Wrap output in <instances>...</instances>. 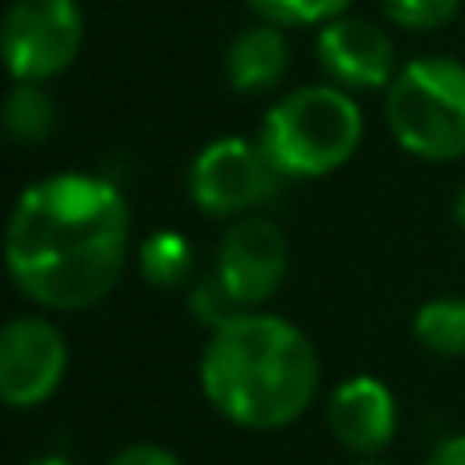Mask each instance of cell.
Here are the masks:
<instances>
[{
  "label": "cell",
  "mask_w": 465,
  "mask_h": 465,
  "mask_svg": "<svg viewBox=\"0 0 465 465\" xmlns=\"http://www.w3.org/2000/svg\"><path fill=\"white\" fill-rule=\"evenodd\" d=\"M131 209L103 176L62 172L29 184L13 204L5 265L13 286L41 311L98 306L127 270Z\"/></svg>",
  "instance_id": "cell-1"
},
{
  "label": "cell",
  "mask_w": 465,
  "mask_h": 465,
  "mask_svg": "<svg viewBox=\"0 0 465 465\" xmlns=\"http://www.w3.org/2000/svg\"><path fill=\"white\" fill-rule=\"evenodd\" d=\"M319 351L290 319L245 311L221 322L201 355V392L229 425L278 433L319 396Z\"/></svg>",
  "instance_id": "cell-2"
},
{
  "label": "cell",
  "mask_w": 465,
  "mask_h": 465,
  "mask_svg": "<svg viewBox=\"0 0 465 465\" xmlns=\"http://www.w3.org/2000/svg\"><path fill=\"white\" fill-rule=\"evenodd\" d=\"M257 143L286 180H322L360 152L363 111L343 86H298L265 111Z\"/></svg>",
  "instance_id": "cell-3"
},
{
  "label": "cell",
  "mask_w": 465,
  "mask_h": 465,
  "mask_svg": "<svg viewBox=\"0 0 465 465\" xmlns=\"http://www.w3.org/2000/svg\"><path fill=\"white\" fill-rule=\"evenodd\" d=\"M384 119L409 155L453 163L465 155V62L429 54L401 65L384 90Z\"/></svg>",
  "instance_id": "cell-4"
},
{
  "label": "cell",
  "mask_w": 465,
  "mask_h": 465,
  "mask_svg": "<svg viewBox=\"0 0 465 465\" xmlns=\"http://www.w3.org/2000/svg\"><path fill=\"white\" fill-rule=\"evenodd\" d=\"M282 184L286 176L270 163L257 139L221 135L188 163V196L213 221L257 217L265 204L278 201Z\"/></svg>",
  "instance_id": "cell-5"
},
{
  "label": "cell",
  "mask_w": 465,
  "mask_h": 465,
  "mask_svg": "<svg viewBox=\"0 0 465 465\" xmlns=\"http://www.w3.org/2000/svg\"><path fill=\"white\" fill-rule=\"evenodd\" d=\"M86 21L78 0H13L0 45L13 82H54L78 62Z\"/></svg>",
  "instance_id": "cell-6"
},
{
  "label": "cell",
  "mask_w": 465,
  "mask_h": 465,
  "mask_svg": "<svg viewBox=\"0 0 465 465\" xmlns=\"http://www.w3.org/2000/svg\"><path fill=\"white\" fill-rule=\"evenodd\" d=\"M213 273L241 311H262L290 273V237L265 213L232 221L217 245Z\"/></svg>",
  "instance_id": "cell-7"
},
{
  "label": "cell",
  "mask_w": 465,
  "mask_h": 465,
  "mask_svg": "<svg viewBox=\"0 0 465 465\" xmlns=\"http://www.w3.org/2000/svg\"><path fill=\"white\" fill-rule=\"evenodd\" d=\"M70 371L65 335L41 314H21L0 331V401L8 409H41Z\"/></svg>",
  "instance_id": "cell-8"
},
{
  "label": "cell",
  "mask_w": 465,
  "mask_h": 465,
  "mask_svg": "<svg viewBox=\"0 0 465 465\" xmlns=\"http://www.w3.org/2000/svg\"><path fill=\"white\" fill-rule=\"evenodd\" d=\"M314 57H319L322 74L331 86H343L351 94H371V90H388L392 78L401 74L396 65V45L388 29H380L368 16H335L314 33Z\"/></svg>",
  "instance_id": "cell-9"
},
{
  "label": "cell",
  "mask_w": 465,
  "mask_h": 465,
  "mask_svg": "<svg viewBox=\"0 0 465 465\" xmlns=\"http://www.w3.org/2000/svg\"><path fill=\"white\" fill-rule=\"evenodd\" d=\"M396 396L384 380L351 376L331 388L327 396V429L355 458H380L396 437Z\"/></svg>",
  "instance_id": "cell-10"
},
{
  "label": "cell",
  "mask_w": 465,
  "mask_h": 465,
  "mask_svg": "<svg viewBox=\"0 0 465 465\" xmlns=\"http://www.w3.org/2000/svg\"><path fill=\"white\" fill-rule=\"evenodd\" d=\"M290 70V37L278 25H249L225 49V82L237 94H270Z\"/></svg>",
  "instance_id": "cell-11"
},
{
  "label": "cell",
  "mask_w": 465,
  "mask_h": 465,
  "mask_svg": "<svg viewBox=\"0 0 465 465\" xmlns=\"http://www.w3.org/2000/svg\"><path fill=\"white\" fill-rule=\"evenodd\" d=\"M0 119H5V135L16 147H41L57 131L62 114H57V98L41 82H16L5 98Z\"/></svg>",
  "instance_id": "cell-12"
},
{
  "label": "cell",
  "mask_w": 465,
  "mask_h": 465,
  "mask_svg": "<svg viewBox=\"0 0 465 465\" xmlns=\"http://www.w3.org/2000/svg\"><path fill=\"white\" fill-rule=\"evenodd\" d=\"M139 273L155 290H176L193 278V241L180 229H155L139 245Z\"/></svg>",
  "instance_id": "cell-13"
},
{
  "label": "cell",
  "mask_w": 465,
  "mask_h": 465,
  "mask_svg": "<svg viewBox=\"0 0 465 465\" xmlns=\"http://www.w3.org/2000/svg\"><path fill=\"white\" fill-rule=\"evenodd\" d=\"M412 335L425 351L441 355V360H458L465 355V298H433L412 314Z\"/></svg>",
  "instance_id": "cell-14"
},
{
  "label": "cell",
  "mask_w": 465,
  "mask_h": 465,
  "mask_svg": "<svg viewBox=\"0 0 465 465\" xmlns=\"http://www.w3.org/2000/svg\"><path fill=\"white\" fill-rule=\"evenodd\" d=\"M257 21L278 25V29H322L327 21L343 16L351 0H245Z\"/></svg>",
  "instance_id": "cell-15"
},
{
  "label": "cell",
  "mask_w": 465,
  "mask_h": 465,
  "mask_svg": "<svg viewBox=\"0 0 465 465\" xmlns=\"http://www.w3.org/2000/svg\"><path fill=\"white\" fill-rule=\"evenodd\" d=\"M465 0H380L384 16L396 25V29L409 33H433L445 29L450 21H458Z\"/></svg>",
  "instance_id": "cell-16"
},
{
  "label": "cell",
  "mask_w": 465,
  "mask_h": 465,
  "mask_svg": "<svg viewBox=\"0 0 465 465\" xmlns=\"http://www.w3.org/2000/svg\"><path fill=\"white\" fill-rule=\"evenodd\" d=\"M188 311L196 314V322H204L209 331H217L221 322L237 319V314H245L237 302L229 298V290L217 282V273H204L201 282L193 286V294H188Z\"/></svg>",
  "instance_id": "cell-17"
},
{
  "label": "cell",
  "mask_w": 465,
  "mask_h": 465,
  "mask_svg": "<svg viewBox=\"0 0 465 465\" xmlns=\"http://www.w3.org/2000/svg\"><path fill=\"white\" fill-rule=\"evenodd\" d=\"M106 465H180V458L172 450H163V445H127Z\"/></svg>",
  "instance_id": "cell-18"
},
{
  "label": "cell",
  "mask_w": 465,
  "mask_h": 465,
  "mask_svg": "<svg viewBox=\"0 0 465 465\" xmlns=\"http://www.w3.org/2000/svg\"><path fill=\"white\" fill-rule=\"evenodd\" d=\"M425 465H465V433L437 441V445H433V453L425 458Z\"/></svg>",
  "instance_id": "cell-19"
},
{
  "label": "cell",
  "mask_w": 465,
  "mask_h": 465,
  "mask_svg": "<svg viewBox=\"0 0 465 465\" xmlns=\"http://www.w3.org/2000/svg\"><path fill=\"white\" fill-rule=\"evenodd\" d=\"M453 221H458V229L465 232V188L453 196Z\"/></svg>",
  "instance_id": "cell-20"
},
{
  "label": "cell",
  "mask_w": 465,
  "mask_h": 465,
  "mask_svg": "<svg viewBox=\"0 0 465 465\" xmlns=\"http://www.w3.org/2000/svg\"><path fill=\"white\" fill-rule=\"evenodd\" d=\"M25 465H74V461H65V458H33V461H25Z\"/></svg>",
  "instance_id": "cell-21"
},
{
  "label": "cell",
  "mask_w": 465,
  "mask_h": 465,
  "mask_svg": "<svg viewBox=\"0 0 465 465\" xmlns=\"http://www.w3.org/2000/svg\"><path fill=\"white\" fill-rule=\"evenodd\" d=\"M360 465H384V461H360Z\"/></svg>",
  "instance_id": "cell-22"
}]
</instances>
